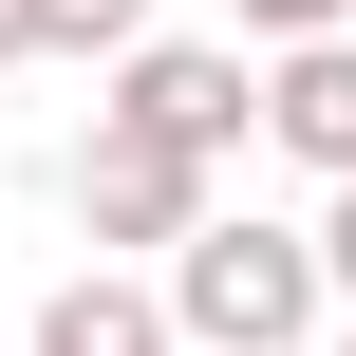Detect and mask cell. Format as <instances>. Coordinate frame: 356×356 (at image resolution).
<instances>
[{
  "label": "cell",
  "mask_w": 356,
  "mask_h": 356,
  "mask_svg": "<svg viewBox=\"0 0 356 356\" xmlns=\"http://www.w3.org/2000/svg\"><path fill=\"white\" fill-rule=\"evenodd\" d=\"M319 225H263V207H207L188 244H169V338L188 356H300L319 338Z\"/></svg>",
  "instance_id": "obj_1"
},
{
  "label": "cell",
  "mask_w": 356,
  "mask_h": 356,
  "mask_svg": "<svg viewBox=\"0 0 356 356\" xmlns=\"http://www.w3.org/2000/svg\"><path fill=\"white\" fill-rule=\"evenodd\" d=\"M113 113H131V131H169L188 169H225V150L263 131V75H244L225 38H131V56H113Z\"/></svg>",
  "instance_id": "obj_2"
},
{
  "label": "cell",
  "mask_w": 356,
  "mask_h": 356,
  "mask_svg": "<svg viewBox=\"0 0 356 356\" xmlns=\"http://www.w3.org/2000/svg\"><path fill=\"white\" fill-rule=\"evenodd\" d=\"M75 225H94V244H188V225H207V169H188L169 131L94 113V131H75Z\"/></svg>",
  "instance_id": "obj_3"
},
{
  "label": "cell",
  "mask_w": 356,
  "mask_h": 356,
  "mask_svg": "<svg viewBox=\"0 0 356 356\" xmlns=\"http://www.w3.org/2000/svg\"><path fill=\"white\" fill-rule=\"evenodd\" d=\"M263 150H300L319 188H356V38H300L263 75Z\"/></svg>",
  "instance_id": "obj_4"
},
{
  "label": "cell",
  "mask_w": 356,
  "mask_h": 356,
  "mask_svg": "<svg viewBox=\"0 0 356 356\" xmlns=\"http://www.w3.org/2000/svg\"><path fill=\"white\" fill-rule=\"evenodd\" d=\"M19 356H188V338H169V282H113V263H94V282L38 300V338H19Z\"/></svg>",
  "instance_id": "obj_5"
},
{
  "label": "cell",
  "mask_w": 356,
  "mask_h": 356,
  "mask_svg": "<svg viewBox=\"0 0 356 356\" xmlns=\"http://www.w3.org/2000/svg\"><path fill=\"white\" fill-rule=\"evenodd\" d=\"M150 0H38V56H131Z\"/></svg>",
  "instance_id": "obj_6"
},
{
  "label": "cell",
  "mask_w": 356,
  "mask_h": 356,
  "mask_svg": "<svg viewBox=\"0 0 356 356\" xmlns=\"http://www.w3.org/2000/svg\"><path fill=\"white\" fill-rule=\"evenodd\" d=\"M225 19H244V38H282V56H300V38H356V0H225Z\"/></svg>",
  "instance_id": "obj_7"
},
{
  "label": "cell",
  "mask_w": 356,
  "mask_h": 356,
  "mask_svg": "<svg viewBox=\"0 0 356 356\" xmlns=\"http://www.w3.org/2000/svg\"><path fill=\"white\" fill-rule=\"evenodd\" d=\"M319 282H338V300H356V188H338V207H319Z\"/></svg>",
  "instance_id": "obj_8"
},
{
  "label": "cell",
  "mask_w": 356,
  "mask_h": 356,
  "mask_svg": "<svg viewBox=\"0 0 356 356\" xmlns=\"http://www.w3.org/2000/svg\"><path fill=\"white\" fill-rule=\"evenodd\" d=\"M0 56H38V0H0Z\"/></svg>",
  "instance_id": "obj_9"
},
{
  "label": "cell",
  "mask_w": 356,
  "mask_h": 356,
  "mask_svg": "<svg viewBox=\"0 0 356 356\" xmlns=\"http://www.w3.org/2000/svg\"><path fill=\"white\" fill-rule=\"evenodd\" d=\"M338 356H356V319H338Z\"/></svg>",
  "instance_id": "obj_10"
}]
</instances>
